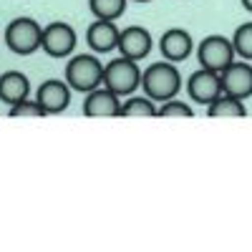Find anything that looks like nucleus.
<instances>
[{
    "instance_id": "nucleus-1",
    "label": "nucleus",
    "mask_w": 252,
    "mask_h": 252,
    "mask_svg": "<svg viewBox=\"0 0 252 252\" xmlns=\"http://www.w3.org/2000/svg\"><path fill=\"white\" fill-rule=\"evenodd\" d=\"M141 91L157 103L177 98L182 91V73L177 71V63L172 61H157L149 68L141 71Z\"/></svg>"
},
{
    "instance_id": "nucleus-2",
    "label": "nucleus",
    "mask_w": 252,
    "mask_h": 252,
    "mask_svg": "<svg viewBox=\"0 0 252 252\" xmlns=\"http://www.w3.org/2000/svg\"><path fill=\"white\" fill-rule=\"evenodd\" d=\"M63 78H66V83L73 91L89 94V91L103 86V63L91 53H76L66 63Z\"/></svg>"
},
{
    "instance_id": "nucleus-3",
    "label": "nucleus",
    "mask_w": 252,
    "mask_h": 252,
    "mask_svg": "<svg viewBox=\"0 0 252 252\" xmlns=\"http://www.w3.org/2000/svg\"><path fill=\"white\" fill-rule=\"evenodd\" d=\"M3 38H5V46L15 56H31V53L40 51V43H43V26H40L35 18L20 15V18H13L5 26Z\"/></svg>"
},
{
    "instance_id": "nucleus-4",
    "label": "nucleus",
    "mask_w": 252,
    "mask_h": 252,
    "mask_svg": "<svg viewBox=\"0 0 252 252\" xmlns=\"http://www.w3.org/2000/svg\"><path fill=\"white\" fill-rule=\"evenodd\" d=\"M103 86L111 89L116 96H131L136 89H141V68L139 61H131L126 56L114 58L103 66Z\"/></svg>"
},
{
    "instance_id": "nucleus-5",
    "label": "nucleus",
    "mask_w": 252,
    "mask_h": 252,
    "mask_svg": "<svg viewBox=\"0 0 252 252\" xmlns=\"http://www.w3.org/2000/svg\"><path fill=\"white\" fill-rule=\"evenodd\" d=\"M237 58L235 53V43L232 38L227 35H207L202 43L197 46V61L202 68H209V71H224L229 63Z\"/></svg>"
},
{
    "instance_id": "nucleus-6",
    "label": "nucleus",
    "mask_w": 252,
    "mask_h": 252,
    "mask_svg": "<svg viewBox=\"0 0 252 252\" xmlns=\"http://www.w3.org/2000/svg\"><path fill=\"white\" fill-rule=\"evenodd\" d=\"M76 31L71 23L66 20H53L43 28V43H40V51H46L51 58H68L76 51Z\"/></svg>"
},
{
    "instance_id": "nucleus-7",
    "label": "nucleus",
    "mask_w": 252,
    "mask_h": 252,
    "mask_svg": "<svg viewBox=\"0 0 252 252\" xmlns=\"http://www.w3.org/2000/svg\"><path fill=\"white\" fill-rule=\"evenodd\" d=\"M187 94L194 103L199 106H209L217 96H222V78L217 71H209V68H202L194 71L192 76L187 78Z\"/></svg>"
},
{
    "instance_id": "nucleus-8",
    "label": "nucleus",
    "mask_w": 252,
    "mask_h": 252,
    "mask_svg": "<svg viewBox=\"0 0 252 252\" xmlns=\"http://www.w3.org/2000/svg\"><path fill=\"white\" fill-rule=\"evenodd\" d=\"M222 78V94L247 101L252 96V66L250 61H232L224 71H220Z\"/></svg>"
},
{
    "instance_id": "nucleus-9",
    "label": "nucleus",
    "mask_w": 252,
    "mask_h": 252,
    "mask_svg": "<svg viewBox=\"0 0 252 252\" xmlns=\"http://www.w3.org/2000/svg\"><path fill=\"white\" fill-rule=\"evenodd\" d=\"M71 86L66 83V78H48L38 86L35 91V101L43 106V111L51 114H63L71 103Z\"/></svg>"
},
{
    "instance_id": "nucleus-10",
    "label": "nucleus",
    "mask_w": 252,
    "mask_h": 252,
    "mask_svg": "<svg viewBox=\"0 0 252 252\" xmlns=\"http://www.w3.org/2000/svg\"><path fill=\"white\" fill-rule=\"evenodd\" d=\"M119 111H121V96H116L106 86L89 91L83 98V116L89 119H111L119 116Z\"/></svg>"
},
{
    "instance_id": "nucleus-11",
    "label": "nucleus",
    "mask_w": 252,
    "mask_h": 252,
    "mask_svg": "<svg viewBox=\"0 0 252 252\" xmlns=\"http://www.w3.org/2000/svg\"><path fill=\"white\" fill-rule=\"evenodd\" d=\"M154 48V38L152 33L141 28V26H129L124 28L121 35H119V56H126L131 61H141L149 56V51Z\"/></svg>"
},
{
    "instance_id": "nucleus-12",
    "label": "nucleus",
    "mask_w": 252,
    "mask_h": 252,
    "mask_svg": "<svg viewBox=\"0 0 252 252\" xmlns=\"http://www.w3.org/2000/svg\"><path fill=\"white\" fill-rule=\"evenodd\" d=\"M119 35L121 28H116V20L96 18L86 31V43L94 53H111L119 48Z\"/></svg>"
},
{
    "instance_id": "nucleus-13",
    "label": "nucleus",
    "mask_w": 252,
    "mask_h": 252,
    "mask_svg": "<svg viewBox=\"0 0 252 252\" xmlns=\"http://www.w3.org/2000/svg\"><path fill=\"white\" fill-rule=\"evenodd\" d=\"M159 51L164 56V61L172 63H182L192 56V51H197L192 35H189L184 28H169L161 38H159Z\"/></svg>"
},
{
    "instance_id": "nucleus-14",
    "label": "nucleus",
    "mask_w": 252,
    "mask_h": 252,
    "mask_svg": "<svg viewBox=\"0 0 252 252\" xmlns=\"http://www.w3.org/2000/svg\"><path fill=\"white\" fill-rule=\"evenodd\" d=\"M31 96V81L20 71H5L0 76V101L13 106V103L23 101Z\"/></svg>"
},
{
    "instance_id": "nucleus-15",
    "label": "nucleus",
    "mask_w": 252,
    "mask_h": 252,
    "mask_svg": "<svg viewBox=\"0 0 252 252\" xmlns=\"http://www.w3.org/2000/svg\"><path fill=\"white\" fill-rule=\"evenodd\" d=\"M207 116L209 119H245L247 109H245V101L235 98V96H217L212 103L207 106Z\"/></svg>"
},
{
    "instance_id": "nucleus-16",
    "label": "nucleus",
    "mask_w": 252,
    "mask_h": 252,
    "mask_svg": "<svg viewBox=\"0 0 252 252\" xmlns=\"http://www.w3.org/2000/svg\"><path fill=\"white\" fill-rule=\"evenodd\" d=\"M157 111H159L157 101H152L146 94L144 96H134L131 94V98H126L121 103L119 116H124V119H131V116H157Z\"/></svg>"
},
{
    "instance_id": "nucleus-17",
    "label": "nucleus",
    "mask_w": 252,
    "mask_h": 252,
    "mask_svg": "<svg viewBox=\"0 0 252 252\" xmlns=\"http://www.w3.org/2000/svg\"><path fill=\"white\" fill-rule=\"evenodd\" d=\"M129 5V0H89V8L96 18L103 20H119Z\"/></svg>"
},
{
    "instance_id": "nucleus-18",
    "label": "nucleus",
    "mask_w": 252,
    "mask_h": 252,
    "mask_svg": "<svg viewBox=\"0 0 252 252\" xmlns=\"http://www.w3.org/2000/svg\"><path fill=\"white\" fill-rule=\"evenodd\" d=\"M8 116L10 119H43V116H48L46 111H43V106L35 101V98H23V101H18V103H13L10 106V111H8Z\"/></svg>"
},
{
    "instance_id": "nucleus-19",
    "label": "nucleus",
    "mask_w": 252,
    "mask_h": 252,
    "mask_svg": "<svg viewBox=\"0 0 252 252\" xmlns=\"http://www.w3.org/2000/svg\"><path fill=\"white\" fill-rule=\"evenodd\" d=\"M232 43H235V53L242 61H252V23H242L232 33Z\"/></svg>"
},
{
    "instance_id": "nucleus-20",
    "label": "nucleus",
    "mask_w": 252,
    "mask_h": 252,
    "mask_svg": "<svg viewBox=\"0 0 252 252\" xmlns=\"http://www.w3.org/2000/svg\"><path fill=\"white\" fill-rule=\"evenodd\" d=\"M157 116H161V119H172V116L194 119V111H192V106H189V103H184V101H179V98H169V101H164L161 106H159Z\"/></svg>"
},
{
    "instance_id": "nucleus-21",
    "label": "nucleus",
    "mask_w": 252,
    "mask_h": 252,
    "mask_svg": "<svg viewBox=\"0 0 252 252\" xmlns=\"http://www.w3.org/2000/svg\"><path fill=\"white\" fill-rule=\"evenodd\" d=\"M240 3H242V8H245V10H250V13H252V0H240Z\"/></svg>"
},
{
    "instance_id": "nucleus-22",
    "label": "nucleus",
    "mask_w": 252,
    "mask_h": 252,
    "mask_svg": "<svg viewBox=\"0 0 252 252\" xmlns=\"http://www.w3.org/2000/svg\"><path fill=\"white\" fill-rule=\"evenodd\" d=\"M131 3H152V0H131Z\"/></svg>"
}]
</instances>
